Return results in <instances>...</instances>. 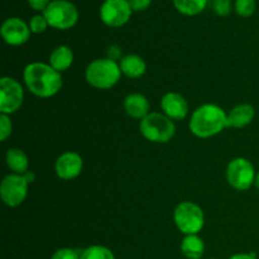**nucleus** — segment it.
Here are the masks:
<instances>
[{"instance_id":"nucleus-21","label":"nucleus","mask_w":259,"mask_h":259,"mask_svg":"<svg viewBox=\"0 0 259 259\" xmlns=\"http://www.w3.org/2000/svg\"><path fill=\"white\" fill-rule=\"evenodd\" d=\"M80 259H115L114 253L104 245H91L81 252Z\"/></svg>"},{"instance_id":"nucleus-24","label":"nucleus","mask_w":259,"mask_h":259,"mask_svg":"<svg viewBox=\"0 0 259 259\" xmlns=\"http://www.w3.org/2000/svg\"><path fill=\"white\" fill-rule=\"evenodd\" d=\"M81 253L72 248H61L52 254L51 259H80Z\"/></svg>"},{"instance_id":"nucleus-6","label":"nucleus","mask_w":259,"mask_h":259,"mask_svg":"<svg viewBox=\"0 0 259 259\" xmlns=\"http://www.w3.org/2000/svg\"><path fill=\"white\" fill-rule=\"evenodd\" d=\"M43 15L48 25L56 29H70L77 23L78 12L76 7L66 0H53L46 8Z\"/></svg>"},{"instance_id":"nucleus-7","label":"nucleus","mask_w":259,"mask_h":259,"mask_svg":"<svg viewBox=\"0 0 259 259\" xmlns=\"http://www.w3.org/2000/svg\"><path fill=\"white\" fill-rule=\"evenodd\" d=\"M255 171L253 164L245 158H235L228 164V184L238 191H245L255 181Z\"/></svg>"},{"instance_id":"nucleus-23","label":"nucleus","mask_w":259,"mask_h":259,"mask_svg":"<svg viewBox=\"0 0 259 259\" xmlns=\"http://www.w3.org/2000/svg\"><path fill=\"white\" fill-rule=\"evenodd\" d=\"M47 27H48V22L45 18V15H34L29 22L30 30H32V33H35V34L43 33L46 29H47Z\"/></svg>"},{"instance_id":"nucleus-8","label":"nucleus","mask_w":259,"mask_h":259,"mask_svg":"<svg viewBox=\"0 0 259 259\" xmlns=\"http://www.w3.org/2000/svg\"><path fill=\"white\" fill-rule=\"evenodd\" d=\"M28 180L24 175H8L0 185L3 202L10 207H17L25 200L28 194Z\"/></svg>"},{"instance_id":"nucleus-26","label":"nucleus","mask_w":259,"mask_h":259,"mask_svg":"<svg viewBox=\"0 0 259 259\" xmlns=\"http://www.w3.org/2000/svg\"><path fill=\"white\" fill-rule=\"evenodd\" d=\"M212 8H214V10L217 12L218 15L227 17V15L232 12V2H230V0H214Z\"/></svg>"},{"instance_id":"nucleus-27","label":"nucleus","mask_w":259,"mask_h":259,"mask_svg":"<svg viewBox=\"0 0 259 259\" xmlns=\"http://www.w3.org/2000/svg\"><path fill=\"white\" fill-rule=\"evenodd\" d=\"M128 3L132 10H136V12L146 10L151 5V0H128Z\"/></svg>"},{"instance_id":"nucleus-31","label":"nucleus","mask_w":259,"mask_h":259,"mask_svg":"<svg viewBox=\"0 0 259 259\" xmlns=\"http://www.w3.org/2000/svg\"><path fill=\"white\" fill-rule=\"evenodd\" d=\"M254 185H255V187H257V189H258V191H259V174H257V176H255V181H254Z\"/></svg>"},{"instance_id":"nucleus-12","label":"nucleus","mask_w":259,"mask_h":259,"mask_svg":"<svg viewBox=\"0 0 259 259\" xmlns=\"http://www.w3.org/2000/svg\"><path fill=\"white\" fill-rule=\"evenodd\" d=\"M82 158L76 152H65L57 158L55 169L61 180H73L82 171Z\"/></svg>"},{"instance_id":"nucleus-17","label":"nucleus","mask_w":259,"mask_h":259,"mask_svg":"<svg viewBox=\"0 0 259 259\" xmlns=\"http://www.w3.org/2000/svg\"><path fill=\"white\" fill-rule=\"evenodd\" d=\"M73 62V52L67 46H58L50 55V65L58 72L66 71Z\"/></svg>"},{"instance_id":"nucleus-18","label":"nucleus","mask_w":259,"mask_h":259,"mask_svg":"<svg viewBox=\"0 0 259 259\" xmlns=\"http://www.w3.org/2000/svg\"><path fill=\"white\" fill-rule=\"evenodd\" d=\"M8 167L17 175H25L29 167V159L27 154L19 148H12L5 154Z\"/></svg>"},{"instance_id":"nucleus-1","label":"nucleus","mask_w":259,"mask_h":259,"mask_svg":"<svg viewBox=\"0 0 259 259\" xmlns=\"http://www.w3.org/2000/svg\"><path fill=\"white\" fill-rule=\"evenodd\" d=\"M25 86L38 98L55 96L62 88V76L51 65L33 62L25 66L23 72Z\"/></svg>"},{"instance_id":"nucleus-9","label":"nucleus","mask_w":259,"mask_h":259,"mask_svg":"<svg viewBox=\"0 0 259 259\" xmlns=\"http://www.w3.org/2000/svg\"><path fill=\"white\" fill-rule=\"evenodd\" d=\"M24 91L22 85L13 77H3L0 80V111L5 115L15 113L22 106Z\"/></svg>"},{"instance_id":"nucleus-14","label":"nucleus","mask_w":259,"mask_h":259,"mask_svg":"<svg viewBox=\"0 0 259 259\" xmlns=\"http://www.w3.org/2000/svg\"><path fill=\"white\" fill-rule=\"evenodd\" d=\"M255 111L250 104H239L227 114V125L229 128H244L254 119Z\"/></svg>"},{"instance_id":"nucleus-20","label":"nucleus","mask_w":259,"mask_h":259,"mask_svg":"<svg viewBox=\"0 0 259 259\" xmlns=\"http://www.w3.org/2000/svg\"><path fill=\"white\" fill-rule=\"evenodd\" d=\"M174 4L182 14L196 15L205 9L207 0H174Z\"/></svg>"},{"instance_id":"nucleus-22","label":"nucleus","mask_w":259,"mask_h":259,"mask_svg":"<svg viewBox=\"0 0 259 259\" xmlns=\"http://www.w3.org/2000/svg\"><path fill=\"white\" fill-rule=\"evenodd\" d=\"M255 10L254 0H237L235 2V12L240 17H250Z\"/></svg>"},{"instance_id":"nucleus-13","label":"nucleus","mask_w":259,"mask_h":259,"mask_svg":"<svg viewBox=\"0 0 259 259\" xmlns=\"http://www.w3.org/2000/svg\"><path fill=\"white\" fill-rule=\"evenodd\" d=\"M163 114L171 120H182L189 113V104L186 99L177 93H167L161 100Z\"/></svg>"},{"instance_id":"nucleus-3","label":"nucleus","mask_w":259,"mask_h":259,"mask_svg":"<svg viewBox=\"0 0 259 259\" xmlns=\"http://www.w3.org/2000/svg\"><path fill=\"white\" fill-rule=\"evenodd\" d=\"M121 71L115 61L109 58H98L89 63L85 71V78L89 85L99 90L114 88L120 80Z\"/></svg>"},{"instance_id":"nucleus-19","label":"nucleus","mask_w":259,"mask_h":259,"mask_svg":"<svg viewBox=\"0 0 259 259\" xmlns=\"http://www.w3.org/2000/svg\"><path fill=\"white\" fill-rule=\"evenodd\" d=\"M181 252L187 259H200L204 255V240L197 234L186 235L181 243Z\"/></svg>"},{"instance_id":"nucleus-32","label":"nucleus","mask_w":259,"mask_h":259,"mask_svg":"<svg viewBox=\"0 0 259 259\" xmlns=\"http://www.w3.org/2000/svg\"><path fill=\"white\" fill-rule=\"evenodd\" d=\"M211 259H214V258H211Z\"/></svg>"},{"instance_id":"nucleus-15","label":"nucleus","mask_w":259,"mask_h":259,"mask_svg":"<svg viewBox=\"0 0 259 259\" xmlns=\"http://www.w3.org/2000/svg\"><path fill=\"white\" fill-rule=\"evenodd\" d=\"M126 114L134 119H144L149 114V103L142 94H131L124 100Z\"/></svg>"},{"instance_id":"nucleus-11","label":"nucleus","mask_w":259,"mask_h":259,"mask_svg":"<svg viewBox=\"0 0 259 259\" xmlns=\"http://www.w3.org/2000/svg\"><path fill=\"white\" fill-rule=\"evenodd\" d=\"M2 37L8 45L22 46L29 39L30 28L20 18H9L2 25Z\"/></svg>"},{"instance_id":"nucleus-25","label":"nucleus","mask_w":259,"mask_h":259,"mask_svg":"<svg viewBox=\"0 0 259 259\" xmlns=\"http://www.w3.org/2000/svg\"><path fill=\"white\" fill-rule=\"evenodd\" d=\"M12 121H10L9 116L5 115V114H2L0 115V139L2 142L7 141L8 137L12 134Z\"/></svg>"},{"instance_id":"nucleus-10","label":"nucleus","mask_w":259,"mask_h":259,"mask_svg":"<svg viewBox=\"0 0 259 259\" xmlns=\"http://www.w3.org/2000/svg\"><path fill=\"white\" fill-rule=\"evenodd\" d=\"M132 15L128 0H105L100 8V18L106 25L113 28L125 24Z\"/></svg>"},{"instance_id":"nucleus-16","label":"nucleus","mask_w":259,"mask_h":259,"mask_svg":"<svg viewBox=\"0 0 259 259\" xmlns=\"http://www.w3.org/2000/svg\"><path fill=\"white\" fill-rule=\"evenodd\" d=\"M121 73L129 78H138L146 73L147 65L143 58L138 55H126L119 62Z\"/></svg>"},{"instance_id":"nucleus-30","label":"nucleus","mask_w":259,"mask_h":259,"mask_svg":"<svg viewBox=\"0 0 259 259\" xmlns=\"http://www.w3.org/2000/svg\"><path fill=\"white\" fill-rule=\"evenodd\" d=\"M229 259H257L254 254H248V253H238V254L232 255Z\"/></svg>"},{"instance_id":"nucleus-29","label":"nucleus","mask_w":259,"mask_h":259,"mask_svg":"<svg viewBox=\"0 0 259 259\" xmlns=\"http://www.w3.org/2000/svg\"><path fill=\"white\" fill-rule=\"evenodd\" d=\"M28 3H29L30 8L34 10H43L45 12L46 8L48 7V4H50V0H28Z\"/></svg>"},{"instance_id":"nucleus-5","label":"nucleus","mask_w":259,"mask_h":259,"mask_svg":"<svg viewBox=\"0 0 259 259\" xmlns=\"http://www.w3.org/2000/svg\"><path fill=\"white\" fill-rule=\"evenodd\" d=\"M177 229L185 235L199 234L205 224L204 211L199 205L191 201L180 202L174 211Z\"/></svg>"},{"instance_id":"nucleus-28","label":"nucleus","mask_w":259,"mask_h":259,"mask_svg":"<svg viewBox=\"0 0 259 259\" xmlns=\"http://www.w3.org/2000/svg\"><path fill=\"white\" fill-rule=\"evenodd\" d=\"M120 57H121V48L119 47V46L114 45V46H110V47L108 48V57L106 58H109V60H111V61H115L116 62V60H119Z\"/></svg>"},{"instance_id":"nucleus-2","label":"nucleus","mask_w":259,"mask_h":259,"mask_svg":"<svg viewBox=\"0 0 259 259\" xmlns=\"http://www.w3.org/2000/svg\"><path fill=\"white\" fill-rule=\"evenodd\" d=\"M190 131L199 138H210L227 128V113L215 104H204L192 113Z\"/></svg>"},{"instance_id":"nucleus-4","label":"nucleus","mask_w":259,"mask_h":259,"mask_svg":"<svg viewBox=\"0 0 259 259\" xmlns=\"http://www.w3.org/2000/svg\"><path fill=\"white\" fill-rule=\"evenodd\" d=\"M142 136L153 143H167L175 136V124L168 116L161 113H149L139 124Z\"/></svg>"}]
</instances>
